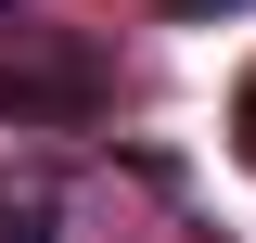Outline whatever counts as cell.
Returning a JSON list of instances; mask_svg holds the SVG:
<instances>
[{"mask_svg":"<svg viewBox=\"0 0 256 243\" xmlns=\"http://www.w3.org/2000/svg\"><path fill=\"white\" fill-rule=\"evenodd\" d=\"M90 102H102V64H77V52H64V64H26V77H0V116H13V128H26V116H90Z\"/></svg>","mask_w":256,"mask_h":243,"instance_id":"1","label":"cell"},{"mask_svg":"<svg viewBox=\"0 0 256 243\" xmlns=\"http://www.w3.org/2000/svg\"><path fill=\"white\" fill-rule=\"evenodd\" d=\"M0 243H52V205L38 192H0Z\"/></svg>","mask_w":256,"mask_h":243,"instance_id":"2","label":"cell"},{"mask_svg":"<svg viewBox=\"0 0 256 243\" xmlns=\"http://www.w3.org/2000/svg\"><path fill=\"white\" fill-rule=\"evenodd\" d=\"M166 13H244V0H166Z\"/></svg>","mask_w":256,"mask_h":243,"instance_id":"3","label":"cell"}]
</instances>
